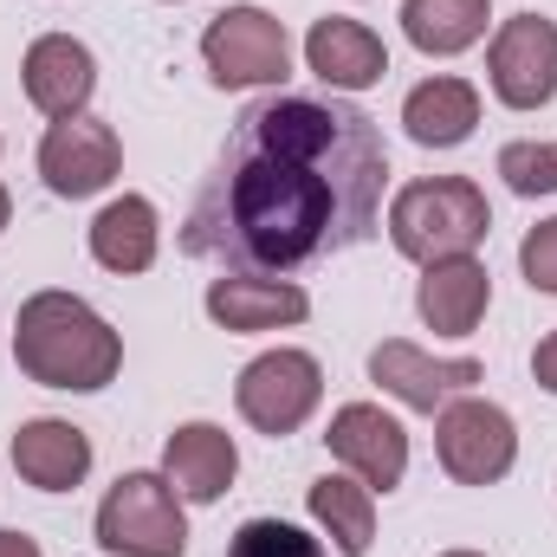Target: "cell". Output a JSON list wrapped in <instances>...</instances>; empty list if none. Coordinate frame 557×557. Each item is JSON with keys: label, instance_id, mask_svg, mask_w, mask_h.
<instances>
[{"label": "cell", "instance_id": "1", "mask_svg": "<svg viewBox=\"0 0 557 557\" xmlns=\"http://www.w3.org/2000/svg\"><path fill=\"white\" fill-rule=\"evenodd\" d=\"M389 143L337 91H273L234 117L182 221V253L285 278L363 247L383 227Z\"/></svg>", "mask_w": 557, "mask_h": 557}, {"label": "cell", "instance_id": "2", "mask_svg": "<svg viewBox=\"0 0 557 557\" xmlns=\"http://www.w3.org/2000/svg\"><path fill=\"white\" fill-rule=\"evenodd\" d=\"M13 363L26 383L39 389H72V396H91L104 383H117L124 370V337L111 331L104 311H91L78 292H33L20 305V324H13Z\"/></svg>", "mask_w": 557, "mask_h": 557}, {"label": "cell", "instance_id": "3", "mask_svg": "<svg viewBox=\"0 0 557 557\" xmlns=\"http://www.w3.org/2000/svg\"><path fill=\"white\" fill-rule=\"evenodd\" d=\"M486 234H493V208H486V188L473 175H421L389 201V240L416 267L460 260Z\"/></svg>", "mask_w": 557, "mask_h": 557}, {"label": "cell", "instance_id": "4", "mask_svg": "<svg viewBox=\"0 0 557 557\" xmlns=\"http://www.w3.org/2000/svg\"><path fill=\"white\" fill-rule=\"evenodd\" d=\"M98 545L111 557H182L188 552L182 493L162 473H117V486L98 499Z\"/></svg>", "mask_w": 557, "mask_h": 557}, {"label": "cell", "instance_id": "5", "mask_svg": "<svg viewBox=\"0 0 557 557\" xmlns=\"http://www.w3.org/2000/svg\"><path fill=\"white\" fill-rule=\"evenodd\" d=\"M201 65L221 91H253V85H285L292 72V39L285 20L267 7H227L201 33Z\"/></svg>", "mask_w": 557, "mask_h": 557}, {"label": "cell", "instance_id": "6", "mask_svg": "<svg viewBox=\"0 0 557 557\" xmlns=\"http://www.w3.org/2000/svg\"><path fill=\"white\" fill-rule=\"evenodd\" d=\"M434 460L454 486H499L519 460V428L499 403L460 396L434 416Z\"/></svg>", "mask_w": 557, "mask_h": 557}, {"label": "cell", "instance_id": "7", "mask_svg": "<svg viewBox=\"0 0 557 557\" xmlns=\"http://www.w3.org/2000/svg\"><path fill=\"white\" fill-rule=\"evenodd\" d=\"M318 403H324V363L311 357V350H267V357H253L247 370H240V383H234V409L247 428H260V434H298L305 421L318 416Z\"/></svg>", "mask_w": 557, "mask_h": 557}, {"label": "cell", "instance_id": "8", "mask_svg": "<svg viewBox=\"0 0 557 557\" xmlns=\"http://www.w3.org/2000/svg\"><path fill=\"white\" fill-rule=\"evenodd\" d=\"M486 85L506 111H545L557 98V20L545 13H512L499 20L486 46Z\"/></svg>", "mask_w": 557, "mask_h": 557}, {"label": "cell", "instance_id": "9", "mask_svg": "<svg viewBox=\"0 0 557 557\" xmlns=\"http://www.w3.org/2000/svg\"><path fill=\"white\" fill-rule=\"evenodd\" d=\"M480 376H486V370H480L473 357H428L409 337H383V344L370 350V383H383V396H396V403L416 409V416H441L447 403L473 396Z\"/></svg>", "mask_w": 557, "mask_h": 557}, {"label": "cell", "instance_id": "10", "mask_svg": "<svg viewBox=\"0 0 557 557\" xmlns=\"http://www.w3.org/2000/svg\"><path fill=\"white\" fill-rule=\"evenodd\" d=\"M117 169H124V143L117 131L104 124V117H65V124H46V137H39V175H46V188L59 195V201H91V195H104L111 182H117Z\"/></svg>", "mask_w": 557, "mask_h": 557}, {"label": "cell", "instance_id": "11", "mask_svg": "<svg viewBox=\"0 0 557 557\" xmlns=\"http://www.w3.org/2000/svg\"><path fill=\"white\" fill-rule=\"evenodd\" d=\"M324 447L337 454L344 473H357L370 493H396L403 473H409V434L403 421L383 416L376 403H344L331 428H324Z\"/></svg>", "mask_w": 557, "mask_h": 557}, {"label": "cell", "instance_id": "12", "mask_svg": "<svg viewBox=\"0 0 557 557\" xmlns=\"http://www.w3.org/2000/svg\"><path fill=\"white\" fill-rule=\"evenodd\" d=\"M20 85H26V98H33L39 117L65 124V117H85V104L98 91V59L72 33H39L26 46V59H20Z\"/></svg>", "mask_w": 557, "mask_h": 557}, {"label": "cell", "instance_id": "13", "mask_svg": "<svg viewBox=\"0 0 557 557\" xmlns=\"http://www.w3.org/2000/svg\"><path fill=\"white\" fill-rule=\"evenodd\" d=\"M305 65H311V78H318L324 91L350 98V91H370V85L389 78V46H383L363 20L324 13V20H311V33H305Z\"/></svg>", "mask_w": 557, "mask_h": 557}, {"label": "cell", "instance_id": "14", "mask_svg": "<svg viewBox=\"0 0 557 557\" xmlns=\"http://www.w3.org/2000/svg\"><path fill=\"white\" fill-rule=\"evenodd\" d=\"M240 473V447L221 421H182L162 447V480L188 499V506H214Z\"/></svg>", "mask_w": 557, "mask_h": 557}, {"label": "cell", "instance_id": "15", "mask_svg": "<svg viewBox=\"0 0 557 557\" xmlns=\"http://www.w3.org/2000/svg\"><path fill=\"white\" fill-rule=\"evenodd\" d=\"M201 305H208V318H214L221 331H240V337L278 331V324H305V318H311V292H305V285H292V278H260V273L214 278Z\"/></svg>", "mask_w": 557, "mask_h": 557}, {"label": "cell", "instance_id": "16", "mask_svg": "<svg viewBox=\"0 0 557 557\" xmlns=\"http://www.w3.org/2000/svg\"><path fill=\"white\" fill-rule=\"evenodd\" d=\"M486 305H493V273H486L473 253L421 267L416 311H421V324H428L434 337H473L480 318H486Z\"/></svg>", "mask_w": 557, "mask_h": 557}, {"label": "cell", "instance_id": "17", "mask_svg": "<svg viewBox=\"0 0 557 557\" xmlns=\"http://www.w3.org/2000/svg\"><path fill=\"white\" fill-rule=\"evenodd\" d=\"M13 467L26 486L39 493H72L85 486L91 473V434L78 421H59V416H39V421H20L13 434Z\"/></svg>", "mask_w": 557, "mask_h": 557}, {"label": "cell", "instance_id": "18", "mask_svg": "<svg viewBox=\"0 0 557 557\" xmlns=\"http://www.w3.org/2000/svg\"><path fill=\"white\" fill-rule=\"evenodd\" d=\"M162 253V221H156V201L149 195H117L98 208L91 221V260L104 273H149Z\"/></svg>", "mask_w": 557, "mask_h": 557}, {"label": "cell", "instance_id": "19", "mask_svg": "<svg viewBox=\"0 0 557 557\" xmlns=\"http://www.w3.org/2000/svg\"><path fill=\"white\" fill-rule=\"evenodd\" d=\"M473 124H480V91L467 78H454V72L421 78L416 91L403 98V131L421 149H460L473 137Z\"/></svg>", "mask_w": 557, "mask_h": 557}, {"label": "cell", "instance_id": "20", "mask_svg": "<svg viewBox=\"0 0 557 557\" xmlns=\"http://www.w3.org/2000/svg\"><path fill=\"white\" fill-rule=\"evenodd\" d=\"M305 506H311V525L337 545L344 557H363L376 545V493L357 480V473H324L305 486Z\"/></svg>", "mask_w": 557, "mask_h": 557}, {"label": "cell", "instance_id": "21", "mask_svg": "<svg viewBox=\"0 0 557 557\" xmlns=\"http://www.w3.org/2000/svg\"><path fill=\"white\" fill-rule=\"evenodd\" d=\"M493 0H403V33L428 59H454L486 39Z\"/></svg>", "mask_w": 557, "mask_h": 557}, {"label": "cell", "instance_id": "22", "mask_svg": "<svg viewBox=\"0 0 557 557\" xmlns=\"http://www.w3.org/2000/svg\"><path fill=\"white\" fill-rule=\"evenodd\" d=\"M227 557H331L324 539H311L305 525H285V519H247L234 539H227Z\"/></svg>", "mask_w": 557, "mask_h": 557}, {"label": "cell", "instance_id": "23", "mask_svg": "<svg viewBox=\"0 0 557 557\" xmlns=\"http://www.w3.org/2000/svg\"><path fill=\"white\" fill-rule=\"evenodd\" d=\"M499 175L512 195L539 201V195H557V143H506L499 149Z\"/></svg>", "mask_w": 557, "mask_h": 557}, {"label": "cell", "instance_id": "24", "mask_svg": "<svg viewBox=\"0 0 557 557\" xmlns=\"http://www.w3.org/2000/svg\"><path fill=\"white\" fill-rule=\"evenodd\" d=\"M519 273L532 292H552L557 298V214L552 221H539L525 240H519Z\"/></svg>", "mask_w": 557, "mask_h": 557}, {"label": "cell", "instance_id": "25", "mask_svg": "<svg viewBox=\"0 0 557 557\" xmlns=\"http://www.w3.org/2000/svg\"><path fill=\"white\" fill-rule=\"evenodd\" d=\"M532 383H539L545 396H557V331H545L539 350H532Z\"/></svg>", "mask_w": 557, "mask_h": 557}, {"label": "cell", "instance_id": "26", "mask_svg": "<svg viewBox=\"0 0 557 557\" xmlns=\"http://www.w3.org/2000/svg\"><path fill=\"white\" fill-rule=\"evenodd\" d=\"M0 557H46V552H39L26 532H0Z\"/></svg>", "mask_w": 557, "mask_h": 557}, {"label": "cell", "instance_id": "27", "mask_svg": "<svg viewBox=\"0 0 557 557\" xmlns=\"http://www.w3.org/2000/svg\"><path fill=\"white\" fill-rule=\"evenodd\" d=\"M7 221H13V195H7V182H0V234H7Z\"/></svg>", "mask_w": 557, "mask_h": 557}, {"label": "cell", "instance_id": "28", "mask_svg": "<svg viewBox=\"0 0 557 557\" xmlns=\"http://www.w3.org/2000/svg\"><path fill=\"white\" fill-rule=\"evenodd\" d=\"M441 557H480V552H441Z\"/></svg>", "mask_w": 557, "mask_h": 557}]
</instances>
